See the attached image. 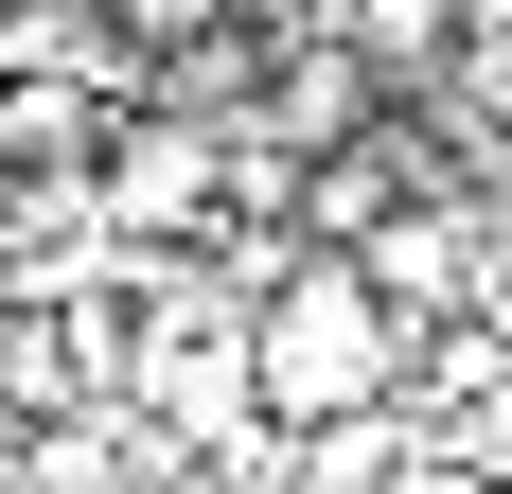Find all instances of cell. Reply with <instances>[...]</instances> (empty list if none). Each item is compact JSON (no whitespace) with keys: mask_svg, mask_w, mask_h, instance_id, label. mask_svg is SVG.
<instances>
[{"mask_svg":"<svg viewBox=\"0 0 512 494\" xmlns=\"http://www.w3.org/2000/svg\"><path fill=\"white\" fill-rule=\"evenodd\" d=\"M407 318H389V283H371L354 247H318L301 283L248 300V371H265V424L283 442H318V424H371V406H407Z\"/></svg>","mask_w":512,"mask_h":494,"instance_id":"6da1fadb","label":"cell"},{"mask_svg":"<svg viewBox=\"0 0 512 494\" xmlns=\"http://www.w3.org/2000/svg\"><path fill=\"white\" fill-rule=\"evenodd\" d=\"M89 212H106V247H212L230 230V142L177 124V106H124L89 159Z\"/></svg>","mask_w":512,"mask_h":494,"instance_id":"7a4b0ae2","label":"cell"}]
</instances>
